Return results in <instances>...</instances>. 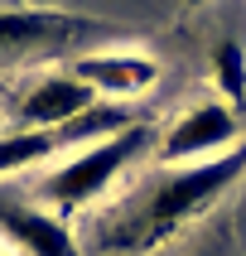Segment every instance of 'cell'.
<instances>
[{
    "label": "cell",
    "mask_w": 246,
    "mask_h": 256,
    "mask_svg": "<svg viewBox=\"0 0 246 256\" xmlns=\"http://www.w3.org/2000/svg\"><path fill=\"white\" fill-rule=\"evenodd\" d=\"M0 237H10L29 256H77L68 228L58 218L39 213V208H29L19 198H5V194H0Z\"/></svg>",
    "instance_id": "6"
},
{
    "label": "cell",
    "mask_w": 246,
    "mask_h": 256,
    "mask_svg": "<svg viewBox=\"0 0 246 256\" xmlns=\"http://www.w3.org/2000/svg\"><path fill=\"white\" fill-rule=\"evenodd\" d=\"M72 78H82L92 92H101L111 102H130V97H145L159 82V63L145 54H87L77 58Z\"/></svg>",
    "instance_id": "5"
},
{
    "label": "cell",
    "mask_w": 246,
    "mask_h": 256,
    "mask_svg": "<svg viewBox=\"0 0 246 256\" xmlns=\"http://www.w3.org/2000/svg\"><path fill=\"white\" fill-rule=\"evenodd\" d=\"M232 140H237V116L232 106H217V102H203V106H188L179 121L164 136V160H179V164H193V160H213L227 155Z\"/></svg>",
    "instance_id": "3"
},
{
    "label": "cell",
    "mask_w": 246,
    "mask_h": 256,
    "mask_svg": "<svg viewBox=\"0 0 246 256\" xmlns=\"http://www.w3.org/2000/svg\"><path fill=\"white\" fill-rule=\"evenodd\" d=\"M97 106V92L72 78V72H48L29 87V97L19 102V116H24L34 130H63L68 121H77L82 112Z\"/></svg>",
    "instance_id": "4"
},
{
    "label": "cell",
    "mask_w": 246,
    "mask_h": 256,
    "mask_svg": "<svg viewBox=\"0 0 246 256\" xmlns=\"http://www.w3.org/2000/svg\"><path fill=\"white\" fill-rule=\"evenodd\" d=\"M242 170H246V145H242V150H227V155L193 160V164H184V170H174L169 179L155 188L150 222H155V228H169V222H179V218L208 208L227 184L242 179Z\"/></svg>",
    "instance_id": "2"
},
{
    "label": "cell",
    "mask_w": 246,
    "mask_h": 256,
    "mask_svg": "<svg viewBox=\"0 0 246 256\" xmlns=\"http://www.w3.org/2000/svg\"><path fill=\"white\" fill-rule=\"evenodd\" d=\"M58 130H10V136H0V179H10V174H24L34 170V164H43V160L58 150Z\"/></svg>",
    "instance_id": "8"
},
{
    "label": "cell",
    "mask_w": 246,
    "mask_h": 256,
    "mask_svg": "<svg viewBox=\"0 0 246 256\" xmlns=\"http://www.w3.org/2000/svg\"><path fill=\"white\" fill-rule=\"evenodd\" d=\"M0 256H5V252H0Z\"/></svg>",
    "instance_id": "10"
},
{
    "label": "cell",
    "mask_w": 246,
    "mask_h": 256,
    "mask_svg": "<svg viewBox=\"0 0 246 256\" xmlns=\"http://www.w3.org/2000/svg\"><path fill=\"white\" fill-rule=\"evenodd\" d=\"M140 145H145L140 126H126V130H116V136H106V140L77 145L72 160H63V164L43 179V194L53 203H63V208H82V203L101 198V194L111 188V179L140 155Z\"/></svg>",
    "instance_id": "1"
},
{
    "label": "cell",
    "mask_w": 246,
    "mask_h": 256,
    "mask_svg": "<svg viewBox=\"0 0 246 256\" xmlns=\"http://www.w3.org/2000/svg\"><path fill=\"white\" fill-rule=\"evenodd\" d=\"M213 72H217V87H222V97L237 106L246 102V48L237 39H222L213 54Z\"/></svg>",
    "instance_id": "9"
},
{
    "label": "cell",
    "mask_w": 246,
    "mask_h": 256,
    "mask_svg": "<svg viewBox=\"0 0 246 256\" xmlns=\"http://www.w3.org/2000/svg\"><path fill=\"white\" fill-rule=\"evenodd\" d=\"M72 20L48 10H19V5H0V48H34V44H48L58 34H68Z\"/></svg>",
    "instance_id": "7"
}]
</instances>
